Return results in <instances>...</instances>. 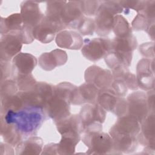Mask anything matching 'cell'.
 Segmentation results:
<instances>
[{
	"label": "cell",
	"instance_id": "cell-1",
	"mask_svg": "<svg viewBox=\"0 0 155 155\" xmlns=\"http://www.w3.org/2000/svg\"><path fill=\"white\" fill-rule=\"evenodd\" d=\"M1 116L6 122L15 125L24 139L36 136L47 115L43 109L23 107L16 111H8L1 114Z\"/></svg>",
	"mask_w": 155,
	"mask_h": 155
},
{
	"label": "cell",
	"instance_id": "cell-2",
	"mask_svg": "<svg viewBox=\"0 0 155 155\" xmlns=\"http://www.w3.org/2000/svg\"><path fill=\"white\" fill-rule=\"evenodd\" d=\"M81 140L88 147L86 154H114L112 138L102 131V124L94 123L83 127Z\"/></svg>",
	"mask_w": 155,
	"mask_h": 155
},
{
	"label": "cell",
	"instance_id": "cell-3",
	"mask_svg": "<svg viewBox=\"0 0 155 155\" xmlns=\"http://www.w3.org/2000/svg\"><path fill=\"white\" fill-rule=\"evenodd\" d=\"M125 12L129 13V10L124 9L119 1H102L94 19L96 33L105 37L112 31L114 16Z\"/></svg>",
	"mask_w": 155,
	"mask_h": 155
},
{
	"label": "cell",
	"instance_id": "cell-4",
	"mask_svg": "<svg viewBox=\"0 0 155 155\" xmlns=\"http://www.w3.org/2000/svg\"><path fill=\"white\" fill-rule=\"evenodd\" d=\"M97 103L106 111L113 113L117 117L127 114L128 112L127 99L117 96L109 88L99 91Z\"/></svg>",
	"mask_w": 155,
	"mask_h": 155
},
{
	"label": "cell",
	"instance_id": "cell-5",
	"mask_svg": "<svg viewBox=\"0 0 155 155\" xmlns=\"http://www.w3.org/2000/svg\"><path fill=\"white\" fill-rule=\"evenodd\" d=\"M111 49V40L109 38H86L84 40L81 53L87 59L96 62L104 58Z\"/></svg>",
	"mask_w": 155,
	"mask_h": 155
},
{
	"label": "cell",
	"instance_id": "cell-6",
	"mask_svg": "<svg viewBox=\"0 0 155 155\" xmlns=\"http://www.w3.org/2000/svg\"><path fill=\"white\" fill-rule=\"evenodd\" d=\"M127 114L134 117L141 124L151 113L148 107L146 93L136 91L130 93L127 97Z\"/></svg>",
	"mask_w": 155,
	"mask_h": 155
},
{
	"label": "cell",
	"instance_id": "cell-7",
	"mask_svg": "<svg viewBox=\"0 0 155 155\" xmlns=\"http://www.w3.org/2000/svg\"><path fill=\"white\" fill-rule=\"evenodd\" d=\"M136 79L138 87L148 91L154 88V59L143 58L136 66Z\"/></svg>",
	"mask_w": 155,
	"mask_h": 155
},
{
	"label": "cell",
	"instance_id": "cell-8",
	"mask_svg": "<svg viewBox=\"0 0 155 155\" xmlns=\"http://www.w3.org/2000/svg\"><path fill=\"white\" fill-rule=\"evenodd\" d=\"M64 29V25L49 19L44 15L41 22L33 28V36L41 43L47 44L54 39L56 33Z\"/></svg>",
	"mask_w": 155,
	"mask_h": 155
},
{
	"label": "cell",
	"instance_id": "cell-9",
	"mask_svg": "<svg viewBox=\"0 0 155 155\" xmlns=\"http://www.w3.org/2000/svg\"><path fill=\"white\" fill-rule=\"evenodd\" d=\"M84 17L81 1H68L64 4L60 18L66 28L77 29Z\"/></svg>",
	"mask_w": 155,
	"mask_h": 155
},
{
	"label": "cell",
	"instance_id": "cell-10",
	"mask_svg": "<svg viewBox=\"0 0 155 155\" xmlns=\"http://www.w3.org/2000/svg\"><path fill=\"white\" fill-rule=\"evenodd\" d=\"M84 79L86 82L94 85L100 90L108 89L113 81L111 71L95 65L85 70Z\"/></svg>",
	"mask_w": 155,
	"mask_h": 155
},
{
	"label": "cell",
	"instance_id": "cell-11",
	"mask_svg": "<svg viewBox=\"0 0 155 155\" xmlns=\"http://www.w3.org/2000/svg\"><path fill=\"white\" fill-rule=\"evenodd\" d=\"M17 32L1 35V61H11L16 55L21 52L23 44L21 41Z\"/></svg>",
	"mask_w": 155,
	"mask_h": 155
},
{
	"label": "cell",
	"instance_id": "cell-12",
	"mask_svg": "<svg viewBox=\"0 0 155 155\" xmlns=\"http://www.w3.org/2000/svg\"><path fill=\"white\" fill-rule=\"evenodd\" d=\"M70 104L66 101L53 95L46 103L44 111L54 123L70 115Z\"/></svg>",
	"mask_w": 155,
	"mask_h": 155
},
{
	"label": "cell",
	"instance_id": "cell-13",
	"mask_svg": "<svg viewBox=\"0 0 155 155\" xmlns=\"http://www.w3.org/2000/svg\"><path fill=\"white\" fill-rule=\"evenodd\" d=\"M109 134L113 140L114 154L131 153L137 148L138 142L135 136L121 134L111 129Z\"/></svg>",
	"mask_w": 155,
	"mask_h": 155
},
{
	"label": "cell",
	"instance_id": "cell-14",
	"mask_svg": "<svg viewBox=\"0 0 155 155\" xmlns=\"http://www.w3.org/2000/svg\"><path fill=\"white\" fill-rule=\"evenodd\" d=\"M100 90L94 85L85 82L77 87L71 97L70 104L80 105L87 104H96Z\"/></svg>",
	"mask_w": 155,
	"mask_h": 155
},
{
	"label": "cell",
	"instance_id": "cell-15",
	"mask_svg": "<svg viewBox=\"0 0 155 155\" xmlns=\"http://www.w3.org/2000/svg\"><path fill=\"white\" fill-rule=\"evenodd\" d=\"M39 4L34 1H24L21 2L20 14L24 25L34 28L41 22L44 15L41 12Z\"/></svg>",
	"mask_w": 155,
	"mask_h": 155
},
{
	"label": "cell",
	"instance_id": "cell-16",
	"mask_svg": "<svg viewBox=\"0 0 155 155\" xmlns=\"http://www.w3.org/2000/svg\"><path fill=\"white\" fill-rule=\"evenodd\" d=\"M61 135H67L81 139L83 125L79 114H70L55 123Z\"/></svg>",
	"mask_w": 155,
	"mask_h": 155
},
{
	"label": "cell",
	"instance_id": "cell-17",
	"mask_svg": "<svg viewBox=\"0 0 155 155\" xmlns=\"http://www.w3.org/2000/svg\"><path fill=\"white\" fill-rule=\"evenodd\" d=\"M154 120V112H151L140 124V131L136 136L138 143L153 149L155 145Z\"/></svg>",
	"mask_w": 155,
	"mask_h": 155
},
{
	"label": "cell",
	"instance_id": "cell-18",
	"mask_svg": "<svg viewBox=\"0 0 155 155\" xmlns=\"http://www.w3.org/2000/svg\"><path fill=\"white\" fill-rule=\"evenodd\" d=\"M79 116L84 127L93 123L103 124L106 118V111L97 103L87 104L81 108Z\"/></svg>",
	"mask_w": 155,
	"mask_h": 155
},
{
	"label": "cell",
	"instance_id": "cell-19",
	"mask_svg": "<svg viewBox=\"0 0 155 155\" xmlns=\"http://www.w3.org/2000/svg\"><path fill=\"white\" fill-rule=\"evenodd\" d=\"M38 63L37 58L28 53L20 52L12 60V75L31 74Z\"/></svg>",
	"mask_w": 155,
	"mask_h": 155
},
{
	"label": "cell",
	"instance_id": "cell-20",
	"mask_svg": "<svg viewBox=\"0 0 155 155\" xmlns=\"http://www.w3.org/2000/svg\"><path fill=\"white\" fill-rule=\"evenodd\" d=\"M67 60L68 56L64 50L55 49L42 53L39 57L38 63L42 70L51 71L57 67L65 64Z\"/></svg>",
	"mask_w": 155,
	"mask_h": 155
},
{
	"label": "cell",
	"instance_id": "cell-21",
	"mask_svg": "<svg viewBox=\"0 0 155 155\" xmlns=\"http://www.w3.org/2000/svg\"><path fill=\"white\" fill-rule=\"evenodd\" d=\"M55 42L60 48L76 50L81 49L84 44L82 36L78 32L71 30H64L58 33Z\"/></svg>",
	"mask_w": 155,
	"mask_h": 155
},
{
	"label": "cell",
	"instance_id": "cell-22",
	"mask_svg": "<svg viewBox=\"0 0 155 155\" xmlns=\"http://www.w3.org/2000/svg\"><path fill=\"white\" fill-rule=\"evenodd\" d=\"M110 129L121 134L136 137L140 131V124L136 118L127 114L118 117Z\"/></svg>",
	"mask_w": 155,
	"mask_h": 155
},
{
	"label": "cell",
	"instance_id": "cell-23",
	"mask_svg": "<svg viewBox=\"0 0 155 155\" xmlns=\"http://www.w3.org/2000/svg\"><path fill=\"white\" fill-rule=\"evenodd\" d=\"M44 147L43 140L41 137L33 136L22 140L15 147V154L38 155L41 154Z\"/></svg>",
	"mask_w": 155,
	"mask_h": 155
},
{
	"label": "cell",
	"instance_id": "cell-24",
	"mask_svg": "<svg viewBox=\"0 0 155 155\" xmlns=\"http://www.w3.org/2000/svg\"><path fill=\"white\" fill-rule=\"evenodd\" d=\"M132 53H124L110 50L104 58L106 64L111 71L119 68H128L132 61Z\"/></svg>",
	"mask_w": 155,
	"mask_h": 155
},
{
	"label": "cell",
	"instance_id": "cell-25",
	"mask_svg": "<svg viewBox=\"0 0 155 155\" xmlns=\"http://www.w3.org/2000/svg\"><path fill=\"white\" fill-rule=\"evenodd\" d=\"M1 135L5 143L15 147L23 138L13 124L7 123L1 116Z\"/></svg>",
	"mask_w": 155,
	"mask_h": 155
},
{
	"label": "cell",
	"instance_id": "cell-26",
	"mask_svg": "<svg viewBox=\"0 0 155 155\" xmlns=\"http://www.w3.org/2000/svg\"><path fill=\"white\" fill-rule=\"evenodd\" d=\"M23 25V21L20 13H13L10 16L1 17L0 33L5 35L19 31Z\"/></svg>",
	"mask_w": 155,
	"mask_h": 155
},
{
	"label": "cell",
	"instance_id": "cell-27",
	"mask_svg": "<svg viewBox=\"0 0 155 155\" xmlns=\"http://www.w3.org/2000/svg\"><path fill=\"white\" fill-rule=\"evenodd\" d=\"M22 99L24 107L44 109L45 102L34 89L29 91H19L16 93Z\"/></svg>",
	"mask_w": 155,
	"mask_h": 155
},
{
	"label": "cell",
	"instance_id": "cell-28",
	"mask_svg": "<svg viewBox=\"0 0 155 155\" xmlns=\"http://www.w3.org/2000/svg\"><path fill=\"white\" fill-rule=\"evenodd\" d=\"M137 46V39L133 35L125 38L115 37L111 39V49L116 51L133 53Z\"/></svg>",
	"mask_w": 155,
	"mask_h": 155
},
{
	"label": "cell",
	"instance_id": "cell-29",
	"mask_svg": "<svg viewBox=\"0 0 155 155\" xmlns=\"http://www.w3.org/2000/svg\"><path fill=\"white\" fill-rule=\"evenodd\" d=\"M113 79H120L126 85L128 89L137 90L139 88L136 76L130 72L128 68H119L112 71Z\"/></svg>",
	"mask_w": 155,
	"mask_h": 155
},
{
	"label": "cell",
	"instance_id": "cell-30",
	"mask_svg": "<svg viewBox=\"0 0 155 155\" xmlns=\"http://www.w3.org/2000/svg\"><path fill=\"white\" fill-rule=\"evenodd\" d=\"M112 31L116 38H125L133 35L132 28L129 22L121 15L114 16Z\"/></svg>",
	"mask_w": 155,
	"mask_h": 155
},
{
	"label": "cell",
	"instance_id": "cell-31",
	"mask_svg": "<svg viewBox=\"0 0 155 155\" xmlns=\"http://www.w3.org/2000/svg\"><path fill=\"white\" fill-rule=\"evenodd\" d=\"M23 107V102L17 94L1 98V114H4L8 111H16Z\"/></svg>",
	"mask_w": 155,
	"mask_h": 155
},
{
	"label": "cell",
	"instance_id": "cell-32",
	"mask_svg": "<svg viewBox=\"0 0 155 155\" xmlns=\"http://www.w3.org/2000/svg\"><path fill=\"white\" fill-rule=\"evenodd\" d=\"M81 139L67 135H61V139L58 143V154H73L74 153L76 145Z\"/></svg>",
	"mask_w": 155,
	"mask_h": 155
},
{
	"label": "cell",
	"instance_id": "cell-33",
	"mask_svg": "<svg viewBox=\"0 0 155 155\" xmlns=\"http://www.w3.org/2000/svg\"><path fill=\"white\" fill-rule=\"evenodd\" d=\"M77 86L68 82H62L54 86V95L70 104L74 91Z\"/></svg>",
	"mask_w": 155,
	"mask_h": 155
},
{
	"label": "cell",
	"instance_id": "cell-34",
	"mask_svg": "<svg viewBox=\"0 0 155 155\" xmlns=\"http://www.w3.org/2000/svg\"><path fill=\"white\" fill-rule=\"evenodd\" d=\"M66 1H52L47 2L45 16L49 19L63 24L61 21V12Z\"/></svg>",
	"mask_w": 155,
	"mask_h": 155
},
{
	"label": "cell",
	"instance_id": "cell-35",
	"mask_svg": "<svg viewBox=\"0 0 155 155\" xmlns=\"http://www.w3.org/2000/svg\"><path fill=\"white\" fill-rule=\"evenodd\" d=\"M16 83L19 91H29L35 87L37 82L32 74H16L12 78Z\"/></svg>",
	"mask_w": 155,
	"mask_h": 155
},
{
	"label": "cell",
	"instance_id": "cell-36",
	"mask_svg": "<svg viewBox=\"0 0 155 155\" xmlns=\"http://www.w3.org/2000/svg\"><path fill=\"white\" fill-rule=\"evenodd\" d=\"M16 83L13 79H8L1 82V98L14 95L18 92Z\"/></svg>",
	"mask_w": 155,
	"mask_h": 155
},
{
	"label": "cell",
	"instance_id": "cell-37",
	"mask_svg": "<svg viewBox=\"0 0 155 155\" xmlns=\"http://www.w3.org/2000/svg\"><path fill=\"white\" fill-rule=\"evenodd\" d=\"M76 30L81 36L93 35L95 30L94 20L90 18L84 16Z\"/></svg>",
	"mask_w": 155,
	"mask_h": 155
},
{
	"label": "cell",
	"instance_id": "cell-38",
	"mask_svg": "<svg viewBox=\"0 0 155 155\" xmlns=\"http://www.w3.org/2000/svg\"><path fill=\"white\" fill-rule=\"evenodd\" d=\"M154 23L148 19L141 13H137L131 22V28L135 31L144 30L146 31L148 27Z\"/></svg>",
	"mask_w": 155,
	"mask_h": 155
},
{
	"label": "cell",
	"instance_id": "cell-39",
	"mask_svg": "<svg viewBox=\"0 0 155 155\" xmlns=\"http://www.w3.org/2000/svg\"><path fill=\"white\" fill-rule=\"evenodd\" d=\"M102 1H81V8L84 15L95 16Z\"/></svg>",
	"mask_w": 155,
	"mask_h": 155
},
{
	"label": "cell",
	"instance_id": "cell-40",
	"mask_svg": "<svg viewBox=\"0 0 155 155\" xmlns=\"http://www.w3.org/2000/svg\"><path fill=\"white\" fill-rule=\"evenodd\" d=\"M33 28L31 27L23 24L21 29L17 32L22 44H29L33 42L35 39L33 36Z\"/></svg>",
	"mask_w": 155,
	"mask_h": 155
},
{
	"label": "cell",
	"instance_id": "cell-41",
	"mask_svg": "<svg viewBox=\"0 0 155 155\" xmlns=\"http://www.w3.org/2000/svg\"><path fill=\"white\" fill-rule=\"evenodd\" d=\"M108 88L117 96L122 97H124L128 91V88L126 85L120 79H113V81Z\"/></svg>",
	"mask_w": 155,
	"mask_h": 155
},
{
	"label": "cell",
	"instance_id": "cell-42",
	"mask_svg": "<svg viewBox=\"0 0 155 155\" xmlns=\"http://www.w3.org/2000/svg\"><path fill=\"white\" fill-rule=\"evenodd\" d=\"M146 1H119L122 7L127 10L133 9L137 13L141 12L146 4Z\"/></svg>",
	"mask_w": 155,
	"mask_h": 155
},
{
	"label": "cell",
	"instance_id": "cell-43",
	"mask_svg": "<svg viewBox=\"0 0 155 155\" xmlns=\"http://www.w3.org/2000/svg\"><path fill=\"white\" fill-rule=\"evenodd\" d=\"M143 14L150 21L154 22L155 19V1L147 0L143 9L139 12Z\"/></svg>",
	"mask_w": 155,
	"mask_h": 155
},
{
	"label": "cell",
	"instance_id": "cell-44",
	"mask_svg": "<svg viewBox=\"0 0 155 155\" xmlns=\"http://www.w3.org/2000/svg\"><path fill=\"white\" fill-rule=\"evenodd\" d=\"M139 51L147 59H154V42L143 43L139 47Z\"/></svg>",
	"mask_w": 155,
	"mask_h": 155
},
{
	"label": "cell",
	"instance_id": "cell-45",
	"mask_svg": "<svg viewBox=\"0 0 155 155\" xmlns=\"http://www.w3.org/2000/svg\"><path fill=\"white\" fill-rule=\"evenodd\" d=\"M12 74V64L10 61H1V82L8 79Z\"/></svg>",
	"mask_w": 155,
	"mask_h": 155
},
{
	"label": "cell",
	"instance_id": "cell-46",
	"mask_svg": "<svg viewBox=\"0 0 155 155\" xmlns=\"http://www.w3.org/2000/svg\"><path fill=\"white\" fill-rule=\"evenodd\" d=\"M41 154H58V143H50L46 144L43 147Z\"/></svg>",
	"mask_w": 155,
	"mask_h": 155
},
{
	"label": "cell",
	"instance_id": "cell-47",
	"mask_svg": "<svg viewBox=\"0 0 155 155\" xmlns=\"http://www.w3.org/2000/svg\"><path fill=\"white\" fill-rule=\"evenodd\" d=\"M147 101L148 108L150 112H154V90H150L147 91Z\"/></svg>",
	"mask_w": 155,
	"mask_h": 155
},
{
	"label": "cell",
	"instance_id": "cell-48",
	"mask_svg": "<svg viewBox=\"0 0 155 155\" xmlns=\"http://www.w3.org/2000/svg\"><path fill=\"white\" fill-rule=\"evenodd\" d=\"M146 32L148 34L149 36L151 39L154 41V23L150 25L148 28H147Z\"/></svg>",
	"mask_w": 155,
	"mask_h": 155
}]
</instances>
